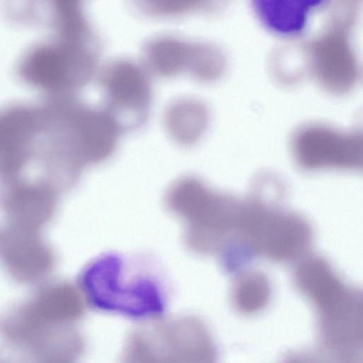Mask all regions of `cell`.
Returning <instances> with one entry per match:
<instances>
[{"label": "cell", "mask_w": 363, "mask_h": 363, "mask_svg": "<svg viewBox=\"0 0 363 363\" xmlns=\"http://www.w3.org/2000/svg\"><path fill=\"white\" fill-rule=\"evenodd\" d=\"M78 281L87 304L98 311L149 320L159 318L167 306L164 276L142 257L101 254L82 269Z\"/></svg>", "instance_id": "6da1fadb"}, {"label": "cell", "mask_w": 363, "mask_h": 363, "mask_svg": "<svg viewBox=\"0 0 363 363\" xmlns=\"http://www.w3.org/2000/svg\"><path fill=\"white\" fill-rule=\"evenodd\" d=\"M101 43L70 40L57 37L36 45L18 67L21 80L49 95H74L95 75Z\"/></svg>", "instance_id": "7a4b0ae2"}, {"label": "cell", "mask_w": 363, "mask_h": 363, "mask_svg": "<svg viewBox=\"0 0 363 363\" xmlns=\"http://www.w3.org/2000/svg\"><path fill=\"white\" fill-rule=\"evenodd\" d=\"M164 202L174 214L187 223L190 238L201 250H216L236 229L241 201L216 191L200 178L184 175L168 187Z\"/></svg>", "instance_id": "3957f363"}, {"label": "cell", "mask_w": 363, "mask_h": 363, "mask_svg": "<svg viewBox=\"0 0 363 363\" xmlns=\"http://www.w3.org/2000/svg\"><path fill=\"white\" fill-rule=\"evenodd\" d=\"M238 230L255 250L276 260L300 255L311 240V228L301 217L255 200L244 202Z\"/></svg>", "instance_id": "277c9868"}, {"label": "cell", "mask_w": 363, "mask_h": 363, "mask_svg": "<svg viewBox=\"0 0 363 363\" xmlns=\"http://www.w3.org/2000/svg\"><path fill=\"white\" fill-rule=\"evenodd\" d=\"M99 83L102 108L121 133L136 130L147 123L152 89L145 67L128 58L113 60L102 69Z\"/></svg>", "instance_id": "5b68a950"}, {"label": "cell", "mask_w": 363, "mask_h": 363, "mask_svg": "<svg viewBox=\"0 0 363 363\" xmlns=\"http://www.w3.org/2000/svg\"><path fill=\"white\" fill-rule=\"evenodd\" d=\"M291 150L297 165L308 171L352 170L362 165L363 138L357 131L307 125L292 136Z\"/></svg>", "instance_id": "8992f818"}, {"label": "cell", "mask_w": 363, "mask_h": 363, "mask_svg": "<svg viewBox=\"0 0 363 363\" xmlns=\"http://www.w3.org/2000/svg\"><path fill=\"white\" fill-rule=\"evenodd\" d=\"M143 55L147 69L162 77L188 73L199 80L210 81L218 73L203 46L177 35L150 38L143 47Z\"/></svg>", "instance_id": "52a82bcc"}, {"label": "cell", "mask_w": 363, "mask_h": 363, "mask_svg": "<svg viewBox=\"0 0 363 363\" xmlns=\"http://www.w3.org/2000/svg\"><path fill=\"white\" fill-rule=\"evenodd\" d=\"M255 17L269 33L298 40L308 33L312 22L331 0H247Z\"/></svg>", "instance_id": "ba28073f"}, {"label": "cell", "mask_w": 363, "mask_h": 363, "mask_svg": "<svg viewBox=\"0 0 363 363\" xmlns=\"http://www.w3.org/2000/svg\"><path fill=\"white\" fill-rule=\"evenodd\" d=\"M209 113L200 100L182 98L169 104L164 113V124L169 136L178 144L191 145L206 131Z\"/></svg>", "instance_id": "9c48e42d"}, {"label": "cell", "mask_w": 363, "mask_h": 363, "mask_svg": "<svg viewBox=\"0 0 363 363\" xmlns=\"http://www.w3.org/2000/svg\"><path fill=\"white\" fill-rule=\"evenodd\" d=\"M50 1L58 36L78 38L95 31L84 13L85 0Z\"/></svg>", "instance_id": "30bf717a"}, {"label": "cell", "mask_w": 363, "mask_h": 363, "mask_svg": "<svg viewBox=\"0 0 363 363\" xmlns=\"http://www.w3.org/2000/svg\"><path fill=\"white\" fill-rule=\"evenodd\" d=\"M233 294L235 306L240 311L255 313L264 308L269 300V282L259 272H247L237 279Z\"/></svg>", "instance_id": "8fae6325"}, {"label": "cell", "mask_w": 363, "mask_h": 363, "mask_svg": "<svg viewBox=\"0 0 363 363\" xmlns=\"http://www.w3.org/2000/svg\"><path fill=\"white\" fill-rule=\"evenodd\" d=\"M207 0H130L140 15L157 19L182 17L203 6Z\"/></svg>", "instance_id": "7c38bea8"}]
</instances>
